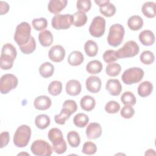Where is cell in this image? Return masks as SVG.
Instances as JSON below:
<instances>
[{"mask_svg":"<svg viewBox=\"0 0 156 156\" xmlns=\"http://www.w3.org/2000/svg\"><path fill=\"white\" fill-rule=\"evenodd\" d=\"M140 51L138 44L133 40L126 42L123 46L116 51V55L118 58L133 57L136 55Z\"/></svg>","mask_w":156,"mask_h":156,"instance_id":"cell-7","label":"cell"},{"mask_svg":"<svg viewBox=\"0 0 156 156\" xmlns=\"http://www.w3.org/2000/svg\"><path fill=\"white\" fill-rule=\"evenodd\" d=\"M31 27L27 22L20 23L16 27L14 34V40L19 46H23L27 43L32 37L30 35Z\"/></svg>","mask_w":156,"mask_h":156,"instance_id":"cell-3","label":"cell"},{"mask_svg":"<svg viewBox=\"0 0 156 156\" xmlns=\"http://www.w3.org/2000/svg\"><path fill=\"white\" fill-rule=\"evenodd\" d=\"M67 3V0H51L48 2V9L52 13L59 14L66 7Z\"/></svg>","mask_w":156,"mask_h":156,"instance_id":"cell-18","label":"cell"},{"mask_svg":"<svg viewBox=\"0 0 156 156\" xmlns=\"http://www.w3.org/2000/svg\"><path fill=\"white\" fill-rule=\"evenodd\" d=\"M89 122L88 116L82 113H79L76 114L73 118V123L74 124L79 128L85 127Z\"/></svg>","mask_w":156,"mask_h":156,"instance_id":"cell-32","label":"cell"},{"mask_svg":"<svg viewBox=\"0 0 156 156\" xmlns=\"http://www.w3.org/2000/svg\"><path fill=\"white\" fill-rule=\"evenodd\" d=\"M77 110V105L75 101L71 99H68L65 101L63 104L62 110L66 113L68 115L71 116L72 114L75 113Z\"/></svg>","mask_w":156,"mask_h":156,"instance_id":"cell-33","label":"cell"},{"mask_svg":"<svg viewBox=\"0 0 156 156\" xmlns=\"http://www.w3.org/2000/svg\"><path fill=\"white\" fill-rule=\"evenodd\" d=\"M95 3L99 6V11L101 14L106 17H110L115 15L116 9L115 6L109 0L94 1Z\"/></svg>","mask_w":156,"mask_h":156,"instance_id":"cell-12","label":"cell"},{"mask_svg":"<svg viewBox=\"0 0 156 156\" xmlns=\"http://www.w3.org/2000/svg\"><path fill=\"white\" fill-rule=\"evenodd\" d=\"M127 25L132 30H138L141 29L143 26V20L138 15L131 16L128 19Z\"/></svg>","mask_w":156,"mask_h":156,"instance_id":"cell-25","label":"cell"},{"mask_svg":"<svg viewBox=\"0 0 156 156\" xmlns=\"http://www.w3.org/2000/svg\"><path fill=\"white\" fill-rule=\"evenodd\" d=\"M21 51L24 54H30L32 53L36 49V41L34 38L32 36L30 40L26 44L20 46Z\"/></svg>","mask_w":156,"mask_h":156,"instance_id":"cell-37","label":"cell"},{"mask_svg":"<svg viewBox=\"0 0 156 156\" xmlns=\"http://www.w3.org/2000/svg\"><path fill=\"white\" fill-rule=\"evenodd\" d=\"M73 24L76 27H82L87 21V16L85 13L80 11L76 12L73 15Z\"/></svg>","mask_w":156,"mask_h":156,"instance_id":"cell-30","label":"cell"},{"mask_svg":"<svg viewBox=\"0 0 156 156\" xmlns=\"http://www.w3.org/2000/svg\"><path fill=\"white\" fill-rule=\"evenodd\" d=\"M51 123L50 118L45 114H40L36 116L35 119V126L40 129H46Z\"/></svg>","mask_w":156,"mask_h":156,"instance_id":"cell-29","label":"cell"},{"mask_svg":"<svg viewBox=\"0 0 156 156\" xmlns=\"http://www.w3.org/2000/svg\"><path fill=\"white\" fill-rule=\"evenodd\" d=\"M153 90V85L149 81H143L138 87V94L142 98L149 96Z\"/></svg>","mask_w":156,"mask_h":156,"instance_id":"cell-22","label":"cell"},{"mask_svg":"<svg viewBox=\"0 0 156 156\" xmlns=\"http://www.w3.org/2000/svg\"><path fill=\"white\" fill-rule=\"evenodd\" d=\"M140 41L142 44L148 46L152 45L155 42V35L150 30H144L141 31L138 36Z\"/></svg>","mask_w":156,"mask_h":156,"instance_id":"cell-20","label":"cell"},{"mask_svg":"<svg viewBox=\"0 0 156 156\" xmlns=\"http://www.w3.org/2000/svg\"><path fill=\"white\" fill-rule=\"evenodd\" d=\"M155 151L154 149H149L148 150L146 151V152H145V155H155Z\"/></svg>","mask_w":156,"mask_h":156,"instance_id":"cell-49","label":"cell"},{"mask_svg":"<svg viewBox=\"0 0 156 156\" xmlns=\"http://www.w3.org/2000/svg\"><path fill=\"white\" fill-rule=\"evenodd\" d=\"M141 11L146 17L149 18H154L156 15L155 3L152 1L144 2L141 7Z\"/></svg>","mask_w":156,"mask_h":156,"instance_id":"cell-26","label":"cell"},{"mask_svg":"<svg viewBox=\"0 0 156 156\" xmlns=\"http://www.w3.org/2000/svg\"><path fill=\"white\" fill-rule=\"evenodd\" d=\"M65 90L68 94L75 96L80 94L82 90V86L78 80L72 79L68 81L66 83Z\"/></svg>","mask_w":156,"mask_h":156,"instance_id":"cell-19","label":"cell"},{"mask_svg":"<svg viewBox=\"0 0 156 156\" xmlns=\"http://www.w3.org/2000/svg\"><path fill=\"white\" fill-rule=\"evenodd\" d=\"M120 114L121 116L125 119H130L135 114V110L130 105H125L121 110Z\"/></svg>","mask_w":156,"mask_h":156,"instance_id":"cell-45","label":"cell"},{"mask_svg":"<svg viewBox=\"0 0 156 156\" xmlns=\"http://www.w3.org/2000/svg\"><path fill=\"white\" fill-rule=\"evenodd\" d=\"M105 88L110 95L116 96L120 94L122 91V85L119 80L112 79L107 80Z\"/></svg>","mask_w":156,"mask_h":156,"instance_id":"cell-16","label":"cell"},{"mask_svg":"<svg viewBox=\"0 0 156 156\" xmlns=\"http://www.w3.org/2000/svg\"><path fill=\"white\" fill-rule=\"evenodd\" d=\"M9 10V5L4 1H0V14L2 15L7 13Z\"/></svg>","mask_w":156,"mask_h":156,"instance_id":"cell-48","label":"cell"},{"mask_svg":"<svg viewBox=\"0 0 156 156\" xmlns=\"http://www.w3.org/2000/svg\"><path fill=\"white\" fill-rule=\"evenodd\" d=\"M84 60V57L83 54L79 51H72L68 57V63L74 66H79L82 64Z\"/></svg>","mask_w":156,"mask_h":156,"instance_id":"cell-23","label":"cell"},{"mask_svg":"<svg viewBox=\"0 0 156 156\" xmlns=\"http://www.w3.org/2000/svg\"><path fill=\"white\" fill-rule=\"evenodd\" d=\"M0 140H1V148L5 147L10 140V135L9 133L7 131L2 132L0 135Z\"/></svg>","mask_w":156,"mask_h":156,"instance_id":"cell-47","label":"cell"},{"mask_svg":"<svg viewBox=\"0 0 156 156\" xmlns=\"http://www.w3.org/2000/svg\"><path fill=\"white\" fill-rule=\"evenodd\" d=\"M103 59L104 62L107 63H113V62L116 61L118 59L116 55V51L112 49L105 51L103 54Z\"/></svg>","mask_w":156,"mask_h":156,"instance_id":"cell-43","label":"cell"},{"mask_svg":"<svg viewBox=\"0 0 156 156\" xmlns=\"http://www.w3.org/2000/svg\"><path fill=\"white\" fill-rule=\"evenodd\" d=\"M84 50L85 54L88 57H94L98 52V46L97 43L93 40H89L87 41L84 44Z\"/></svg>","mask_w":156,"mask_h":156,"instance_id":"cell-31","label":"cell"},{"mask_svg":"<svg viewBox=\"0 0 156 156\" xmlns=\"http://www.w3.org/2000/svg\"><path fill=\"white\" fill-rule=\"evenodd\" d=\"M140 61L145 65H151L155 60V56L153 52L150 51H143L140 56Z\"/></svg>","mask_w":156,"mask_h":156,"instance_id":"cell-39","label":"cell"},{"mask_svg":"<svg viewBox=\"0 0 156 156\" xmlns=\"http://www.w3.org/2000/svg\"><path fill=\"white\" fill-rule=\"evenodd\" d=\"M103 68L102 63L98 60H93L89 62L86 65V71L91 74H96L101 72Z\"/></svg>","mask_w":156,"mask_h":156,"instance_id":"cell-28","label":"cell"},{"mask_svg":"<svg viewBox=\"0 0 156 156\" xmlns=\"http://www.w3.org/2000/svg\"><path fill=\"white\" fill-rule=\"evenodd\" d=\"M91 7V2L90 0H78L76 2V7L79 11L84 13L90 10Z\"/></svg>","mask_w":156,"mask_h":156,"instance_id":"cell-44","label":"cell"},{"mask_svg":"<svg viewBox=\"0 0 156 156\" xmlns=\"http://www.w3.org/2000/svg\"><path fill=\"white\" fill-rule=\"evenodd\" d=\"M121 101L124 105H133L136 104L135 96L130 91H125L121 96Z\"/></svg>","mask_w":156,"mask_h":156,"instance_id":"cell-38","label":"cell"},{"mask_svg":"<svg viewBox=\"0 0 156 156\" xmlns=\"http://www.w3.org/2000/svg\"><path fill=\"white\" fill-rule=\"evenodd\" d=\"M38 41L40 44L44 47L51 46L53 42V35L51 31L44 30L41 31L38 36Z\"/></svg>","mask_w":156,"mask_h":156,"instance_id":"cell-21","label":"cell"},{"mask_svg":"<svg viewBox=\"0 0 156 156\" xmlns=\"http://www.w3.org/2000/svg\"><path fill=\"white\" fill-rule=\"evenodd\" d=\"M87 90L92 93H96L101 90L102 83L100 78L96 76H89L85 82Z\"/></svg>","mask_w":156,"mask_h":156,"instance_id":"cell-14","label":"cell"},{"mask_svg":"<svg viewBox=\"0 0 156 156\" xmlns=\"http://www.w3.org/2000/svg\"><path fill=\"white\" fill-rule=\"evenodd\" d=\"M121 71V66L117 63H110L106 66L105 72L110 77H115L119 75Z\"/></svg>","mask_w":156,"mask_h":156,"instance_id":"cell-36","label":"cell"},{"mask_svg":"<svg viewBox=\"0 0 156 156\" xmlns=\"http://www.w3.org/2000/svg\"><path fill=\"white\" fill-rule=\"evenodd\" d=\"M65 56V50L61 45H55L48 52L49 58L54 62H62Z\"/></svg>","mask_w":156,"mask_h":156,"instance_id":"cell-13","label":"cell"},{"mask_svg":"<svg viewBox=\"0 0 156 156\" xmlns=\"http://www.w3.org/2000/svg\"><path fill=\"white\" fill-rule=\"evenodd\" d=\"M30 151L37 156H50L52 153L51 145L43 140L34 141L31 145Z\"/></svg>","mask_w":156,"mask_h":156,"instance_id":"cell-9","label":"cell"},{"mask_svg":"<svg viewBox=\"0 0 156 156\" xmlns=\"http://www.w3.org/2000/svg\"><path fill=\"white\" fill-rule=\"evenodd\" d=\"M97 151L96 145L91 141L85 142L82 147V152L86 155H93Z\"/></svg>","mask_w":156,"mask_h":156,"instance_id":"cell-42","label":"cell"},{"mask_svg":"<svg viewBox=\"0 0 156 156\" xmlns=\"http://www.w3.org/2000/svg\"><path fill=\"white\" fill-rule=\"evenodd\" d=\"M125 30L123 26L120 24H112L110 29L107 37L108 44L113 47L119 46L123 40Z\"/></svg>","mask_w":156,"mask_h":156,"instance_id":"cell-5","label":"cell"},{"mask_svg":"<svg viewBox=\"0 0 156 156\" xmlns=\"http://www.w3.org/2000/svg\"><path fill=\"white\" fill-rule=\"evenodd\" d=\"M16 55L17 51L14 46L10 43L4 44L1 49L0 57L1 68L4 70L11 69Z\"/></svg>","mask_w":156,"mask_h":156,"instance_id":"cell-1","label":"cell"},{"mask_svg":"<svg viewBox=\"0 0 156 156\" xmlns=\"http://www.w3.org/2000/svg\"><path fill=\"white\" fill-rule=\"evenodd\" d=\"M52 104L51 99L47 96L41 95L37 97L34 101V107L39 110H46L50 108Z\"/></svg>","mask_w":156,"mask_h":156,"instance_id":"cell-17","label":"cell"},{"mask_svg":"<svg viewBox=\"0 0 156 156\" xmlns=\"http://www.w3.org/2000/svg\"><path fill=\"white\" fill-rule=\"evenodd\" d=\"M87 137L89 139H96L99 138L102 134V128L101 125L97 122L90 123L85 130Z\"/></svg>","mask_w":156,"mask_h":156,"instance_id":"cell-15","label":"cell"},{"mask_svg":"<svg viewBox=\"0 0 156 156\" xmlns=\"http://www.w3.org/2000/svg\"><path fill=\"white\" fill-rule=\"evenodd\" d=\"M104 109L108 113H116L120 109V105L115 101H110L105 104Z\"/></svg>","mask_w":156,"mask_h":156,"instance_id":"cell-41","label":"cell"},{"mask_svg":"<svg viewBox=\"0 0 156 156\" xmlns=\"http://www.w3.org/2000/svg\"><path fill=\"white\" fill-rule=\"evenodd\" d=\"M67 140L70 146L77 147L80 143L79 134L75 130H71L67 134Z\"/></svg>","mask_w":156,"mask_h":156,"instance_id":"cell-35","label":"cell"},{"mask_svg":"<svg viewBox=\"0 0 156 156\" xmlns=\"http://www.w3.org/2000/svg\"><path fill=\"white\" fill-rule=\"evenodd\" d=\"M144 71L139 67H132L126 69L121 76L122 82L127 85L140 82L143 78Z\"/></svg>","mask_w":156,"mask_h":156,"instance_id":"cell-6","label":"cell"},{"mask_svg":"<svg viewBox=\"0 0 156 156\" xmlns=\"http://www.w3.org/2000/svg\"><path fill=\"white\" fill-rule=\"evenodd\" d=\"M48 137L52 144V150L58 154L66 152L67 149L66 143L63 139L62 131L58 128H52L48 133Z\"/></svg>","mask_w":156,"mask_h":156,"instance_id":"cell-2","label":"cell"},{"mask_svg":"<svg viewBox=\"0 0 156 156\" xmlns=\"http://www.w3.org/2000/svg\"><path fill=\"white\" fill-rule=\"evenodd\" d=\"M73 20L71 14H57L52 17L51 25L56 30H66L73 24Z\"/></svg>","mask_w":156,"mask_h":156,"instance_id":"cell-8","label":"cell"},{"mask_svg":"<svg viewBox=\"0 0 156 156\" xmlns=\"http://www.w3.org/2000/svg\"><path fill=\"white\" fill-rule=\"evenodd\" d=\"M105 30V20L101 16H95L89 27L90 34L96 38L102 37Z\"/></svg>","mask_w":156,"mask_h":156,"instance_id":"cell-11","label":"cell"},{"mask_svg":"<svg viewBox=\"0 0 156 156\" xmlns=\"http://www.w3.org/2000/svg\"><path fill=\"white\" fill-rule=\"evenodd\" d=\"M95 105V99L89 95H85L83 96L80 101V105L81 108L87 112H90L94 109Z\"/></svg>","mask_w":156,"mask_h":156,"instance_id":"cell-24","label":"cell"},{"mask_svg":"<svg viewBox=\"0 0 156 156\" xmlns=\"http://www.w3.org/2000/svg\"><path fill=\"white\" fill-rule=\"evenodd\" d=\"M32 25L36 30H44L48 26V21L44 18H35L32 21Z\"/></svg>","mask_w":156,"mask_h":156,"instance_id":"cell-40","label":"cell"},{"mask_svg":"<svg viewBox=\"0 0 156 156\" xmlns=\"http://www.w3.org/2000/svg\"><path fill=\"white\" fill-rule=\"evenodd\" d=\"M39 73L44 78L51 77L54 72V66L52 63L48 62L43 63L39 67Z\"/></svg>","mask_w":156,"mask_h":156,"instance_id":"cell-27","label":"cell"},{"mask_svg":"<svg viewBox=\"0 0 156 156\" xmlns=\"http://www.w3.org/2000/svg\"><path fill=\"white\" fill-rule=\"evenodd\" d=\"M71 116L68 115L66 113L64 112L61 110L59 115H56L54 116V121L55 123L60 124V125H63L65 123V121L68 119L70 118Z\"/></svg>","mask_w":156,"mask_h":156,"instance_id":"cell-46","label":"cell"},{"mask_svg":"<svg viewBox=\"0 0 156 156\" xmlns=\"http://www.w3.org/2000/svg\"><path fill=\"white\" fill-rule=\"evenodd\" d=\"M31 129L27 125L20 126L16 130L13 136V143L18 147H26L30 139Z\"/></svg>","mask_w":156,"mask_h":156,"instance_id":"cell-4","label":"cell"},{"mask_svg":"<svg viewBox=\"0 0 156 156\" xmlns=\"http://www.w3.org/2000/svg\"><path fill=\"white\" fill-rule=\"evenodd\" d=\"M62 90V83L58 80L52 81L48 85V91L49 93L54 96L59 95Z\"/></svg>","mask_w":156,"mask_h":156,"instance_id":"cell-34","label":"cell"},{"mask_svg":"<svg viewBox=\"0 0 156 156\" xmlns=\"http://www.w3.org/2000/svg\"><path fill=\"white\" fill-rule=\"evenodd\" d=\"M18 83V78L12 74H5L2 76L0 80V91L1 94H7L15 89Z\"/></svg>","mask_w":156,"mask_h":156,"instance_id":"cell-10","label":"cell"}]
</instances>
